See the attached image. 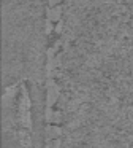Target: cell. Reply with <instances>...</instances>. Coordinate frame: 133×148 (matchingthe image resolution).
<instances>
[{"instance_id": "1", "label": "cell", "mask_w": 133, "mask_h": 148, "mask_svg": "<svg viewBox=\"0 0 133 148\" xmlns=\"http://www.w3.org/2000/svg\"><path fill=\"white\" fill-rule=\"evenodd\" d=\"M2 13L3 75L22 80L41 73L49 48L48 0H2Z\"/></svg>"}]
</instances>
